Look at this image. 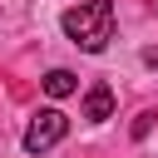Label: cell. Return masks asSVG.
I'll return each mask as SVG.
<instances>
[{
	"instance_id": "obj_1",
	"label": "cell",
	"mask_w": 158,
	"mask_h": 158,
	"mask_svg": "<svg viewBox=\"0 0 158 158\" xmlns=\"http://www.w3.org/2000/svg\"><path fill=\"white\" fill-rule=\"evenodd\" d=\"M64 35L79 44V49H89V54H99L109 40H114V0H79L74 10H64Z\"/></svg>"
},
{
	"instance_id": "obj_2",
	"label": "cell",
	"mask_w": 158,
	"mask_h": 158,
	"mask_svg": "<svg viewBox=\"0 0 158 158\" xmlns=\"http://www.w3.org/2000/svg\"><path fill=\"white\" fill-rule=\"evenodd\" d=\"M64 133H69V118L59 109H40L30 118V128H25V153H49Z\"/></svg>"
},
{
	"instance_id": "obj_3",
	"label": "cell",
	"mask_w": 158,
	"mask_h": 158,
	"mask_svg": "<svg viewBox=\"0 0 158 158\" xmlns=\"http://www.w3.org/2000/svg\"><path fill=\"white\" fill-rule=\"evenodd\" d=\"M84 118L89 123H104V118H114V89L99 79V84H89V94H84Z\"/></svg>"
},
{
	"instance_id": "obj_4",
	"label": "cell",
	"mask_w": 158,
	"mask_h": 158,
	"mask_svg": "<svg viewBox=\"0 0 158 158\" xmlns=\"http://www.w3.org/2000/svg\"><path fill=\"white\" fill-rule=\"evenodd\" d=\"M74 89H79V79H74L69 69H49V74H44V94H49V99H69Z\"/></svg>"
},
{
	"instance_id": "obj_5",
	"label": "cell",
	"mask_w": 158,
	"mask_h": 158,
	"mask_svg": "<svg viewBox=\"0 0 158 158\" xmlns=\"http://www.w3.org/2000/svg\"><path fill=\"white\" fill-rule=\"evenodd\" d=\"M148 128H153V114H138V123H133V138H143Z\"/></svg>"
},
{
	"instance_id": "obj_6",
	"label": "cell",
	"mask_w": 158,
	"mask_h": 158,
	"mask_svg": "<svg viewBox=\"0 0 158 158\" xmlns=\"http://www.w3.org/2000/svg\"><path fill=\"white\" fill-rule=\"evenodd\" d=\"M143 64H148V69H158V44H148V49H143Z\"/></svg>"
}]
</instances>
